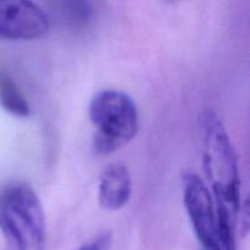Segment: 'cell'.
Here are the masks:
<instances>
[{"label":"cell","instance_id":"6da1fadb","mask_svg":"<svg viewBox=\"0 0 250 250\" xmlns=\"http://www.w3.org/2000/svg\"><path fill=\"white\" fill-rule=\"evenodd\" d=\"M203 163L219 211L238 222L242 208L238 160L229 133L212 110L202 115Z\"/></svg>","mask_w":250,"mask_h":250},{"label":"cell","instance_id":"8992f818","mask_svg":"<svg viewBox=\"0 0 250 250\" xmlns=\"http://www.w3.org/2000/svg\"><path fill=\"white\" fill-rule=\"evenodd\" d=\"M132 178L124 164L115 163L107 166L100 176L98 187L99 205L107 211L122 209L131 199Z\"/></svg>","mask_w":250,"mask_h":250},{"label":"cell","instance_id":"30bf717a","mask_svg":"<svg viewBox=\"0 0 250 250\" xmlns=\"http://www.w3.org/2000/svg\"><path fill=\"white\" fill-rule=\"evenodd\" d=\"M171 1H181V0H171Z\"/></svg>","mask_w":250,"mask_h":250},{"label":"cell","instance_id":"5b68a950","mask_svg":"<svg viewBox=\"0 0 250 250\" xmlns=\"http://www.w3.org/2000/svg\"><path fill=\"white\" fill-rule=\"evenodd\" d=\"M49 17L32 0H0V38L34 41L45 36Z\"/></svg>","mask_w":250,"mask_h":250},{"label":"cell","instance_id":"9c48e42d","mask_svg":"<svg viewBox=\"0 0 250 250\" xmlns=\"http://www.w3.org/2000/svg\"><path fill=\"white\" fill-rule=\"evenodd\" d=\"M111 234L104 232L76 250H110L111 249Z\"/></svg>","mask_w":250,"mask_h":250},{"label":"cell","instance_id":"277c9868","mask_svg":"<svg viewBox=\"0 0 250 250\" xmlns=\"http://www.w3.org/2000/svg\"><path fill=\"white\" fill-rule=\"evenodd\" d=\"M183 202L203 248L236 250L237 229L220 219L211 190L195 173L183 178Z\"/></svg>","mask_w":250,"mask_h":250},{"label":"cell","instance_id":"3957f363","mask_svg":"<svg viewBox=\"0 0 250 250\" xmlns=\"http://www.w3.org/2000/svg\"><path fill=\"white\" fill-rule=\"evenodd\" d=\"M94 127L93 146L99 155H110L126 146L139 129V112L134 100L121 90L97 93L89 104Z\"/></svg>","mask_w":250,"mask_h":250},{"label":"cell","instance_id":"52a82bcc","mask_svg":"<svg viewBox=\"0 0 250 250\" xmlns=\"http://www.w3.org/2000/svg\"><path fill=\"white\" fill-rule=\"evenodd\" d=\"M49 12L63 27L82 31L92 23L94 7L90 0H44Z\"/></svg>","mask_w":250,"mask_h":250},{"label":"cell","instance_id":"7a4b0ae2","mask_svg":"<svg viewBox=\"0 0 250 250\" xmlns=\"http://www.w3.org/2000/svg\"><path fill=\"white\" fill-rule=\"evenodd\" d=\"M0 229L12 250H43L45 215L31 186L12 183L0 189Z\"/></svg>","mask_w":250,"mask_h":250},{"label":"cell","instance_id":"ba28073f","mask_svg":"<svg viewBox=\"0 0 250 250\" xmlns=\"http://www.w3.org/2000/svg\"><path fill=\"white\" fill-rule=\"evenodd\" d=\"M0 105L5 111L16 117H27L31 114L28 100L15 83L11 76L0 70Z\"/></svg>","mask_w":250,"mask_h":250}]
</instances>
